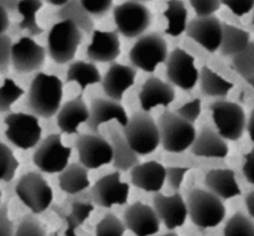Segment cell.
Wrapping results in <instances>:
<instances>
[{"mask_svg":"<svg viewBox=\"0 0 254 236\" xmlns=\"http://www.w3.org/2000/svg\"><path fill=\"white\" fill-rule=\"evenodd\" d=\"M64 83L55 75L39 72L32 79L27 92L26 104L31 114L51 118L61 109Z\"/></svg>","mask_w":254,"mask_h":236,"instance_id":"cell-1","label":"cell"},{"mask_svg":"<svg viewBox=\"0 0 254 236\" xmlns=\"http://www.w3.org/2000/svg\"><path fill=\"white\" fill-rule=\"evenodd\" d=\"M123 136L130 148L138 156L150 154L160 146L158 123L149 112H135L127 126L123 127Z\"/></svg>","mask_w":254,"mask_h":236,"instance_id":"cell-2","label":"cell"},{"mask_svg":"<svg viewBox=\"0 0 254 236\" xmlns=\"http://www.w3.org/2000/svg\"><path fill=\"white\" fill-rule=\"evenodd\" d=\"M186 205L191 221L202 230L216 228L226 216L223 200L205 189H192L189 193Z\"/></svg>","mask_w":254,"mask_h":236,"instance_id":"cell-3","label":"cell"},{"mask_svg":"<svg viewBox=\"0 0 254 236\" xmlns=\"http://www.w3.org/2000/svg\"><path fill=\"white\" fill-rule=\"evenodd\" d=\"M156 123L164 151L169 153H183L192 147L197 136L193 124L170 111L161 113Z\"/></svg>","mask_w":254,"mask_h":236,"instance_id":"cell-4","label":"cell"},{"mask_svg":"<svg viewBox=\"0 0 254 236\" xmlns=\"http://www.w3.org/2000/svg\"><path fill=\"white\" fill-rule=\"evenodd\" d=\"M82 31L71 21H60L51 27L47 37V52L56 64L64 65L74 59L82 44Z\"/></svg>","mask_w":254,"mask_h":236,"instance_id":"cell-5","label":"cell"},{"mask_svg":"<svg viewBox=\"0 0 254 236\" xmlns=\"http://www.w3.org/2000/svg\"><path fill=\"white\" fill-rule=\"evenodd\" d=\"M129 59L134 67L153 74L159 65L168 61V42L158 32L143 35L131 47Z\"/></svg>","mask_w":254,"mask_h":236,"instance_id":"cell-6","label":"cell"},{"mask_svg":"<svg viewBox=\"0 0 254 236\" xmlns=\"http://www.w3.org/2000/svg\"><path fill=\"white\" fill-rule=\"evenodd\" d=\"M15 193L21 203L32 211L41 214L52 206L54 191L44 176L36 171L24 174L15 186Z\"/></svg>","mask_w":254,"mask_h":236,"instance_id":"cell-7","label":"cell"},{"mask_svg":"<svg viewBox=\"0 0 254 236\" xmlns=\"http://www.w3.org/2000/svg\"><path fill=\"white\" fill-rule=\"evenodd\" d=\"M117 32L127 39L141 37L151 24L150 9L140 1H126L113 9Z\"/></svg>","mask_w":254,"mask_h":236,"instance_id":"cell-8","label":"cell"},{"mask_svg":"<svg viewBox=\"0 0 254 236\" xmlns=\"http://www.w3.org/2000/svg\"><path fill=\"white\" fill-rule=\"evenodd\" d=\"M5 137L16 148L31 149L41 141L42 128L36 116L30 113H10L5 117Z\"/></svg>","mask_w":254,"mask_h":236,"instance_id":"cell-9","label":"cell"},{"mask_svg":"<svg viewBox=\"0 0 254 236\" xmlns=\"http://www.w3.org/2000/svg\"><path fill=\"white\" fill-rule=\"evenodd\" d=\"M212 119L218 134L225 141H240L247 128L245 109L230 101H216L211 104Z\"/></svg>","mask_w":254,"mask_h":236,"instance_id":"cell-10","label":"cell"},{"mask_svg":"<svg viewBox=\"0 0 254 236\" xmlns=\"http://www.w3.org/2000/svg\"><path fill=\"white\" fill-rule=\"evenodd\" d=\"M72 149L62 143L61 134H50L39 144L32 156L35 165L44 173H61L68 166Z\"/></svg>","mask_w":254,"mask_h":236,"instance_id":"cell-11","label":"cell"},{"mask_svg":"<svg viewBox=\"0 0 254 236\" xmlns=\"http://www.w3.org/2000/svg\"><path fill=\"white\" fill-rule=\"evenodd\" d=\"M79 164L88 169H98L113 161V147L101 134H79L74 142Z\"/></svg>","mask_w":254,"mask_h":236,"instance_id":"cell-12","label":"cell"},{"mask_svg":"<svg viewBox=\"0 0 254 236\" xmlns=\"http://www.w3.org/2000/svg\"><path fill=\"white\" fill-rule=\"evenodd\" d=\"M51 208L54 213L66 223L64 236H77L76 230L91 216L92 211L94 210V204L91 194L79 193L69 195L64 203L52 205Z\"/></svg>","mask_w":254,"mask_h":236,"instance_id":"cell-13","label":"cell"},{"mask_svg":"<svg viewBox=\"0 0 254 236\" xmlns=\"http://www.w3.org/2000/svg\"><path fill=\"white\" fill-rule=\"evenodd\" d=\"M166 77L184 91H191L200 79V71L195 66L192 55L183 49H175L166 61Z\"/></svg>","mask_w":254,"mask_h":236,"instance_id":"cell-14","label":"cell"},{"mask_svg":"<svg viewBox=\"0 0 254 236\" xmlns=\"http://www.w3.org/2000/svg\"><path fill=\"white\" fill-rule=\"evenodd\" d=\"M130 193V186L128 183L121 180V173L107 174L94 183L89 194L93 204L102 208H112L113 205H124L127 204Z\"/></svg>","mask_w":254,"mask_h":236,"instance_id":"cell-15","label":"cell"},{"mask_svg":"<svg viewBox=\"0 0 254 236\" xmlns=\"http://www.w3.org/2000/svg\"><path fill=\"white\" fill-rule=\"evenodd\" d=\"M46 59V50L34 39L24 36L12 45L11 65L19 74H30L41 69Z\"/></svg>","mask_w":254,"mask_h":236,"instance_id":"cell-16","label":"cell"},{"mask_svg":"<svg viewBox=\"0 0 254 236\" xmlns=\"http://www.w3.org/2000/svg\"><path fill=\"white\" fill-rule=\"evenodd\" d=\"M126 229L135 236H153L160 230V219L154 208L135 201L126 209L123 215Z\"/></svg>","mask_w":254,"mask_h":236,"instance_id":"cell-17","label":"cell"},{"mask_svg":"<svg viewBox=\"0 0 254 236\" xmlns=\"http://www.w3.org/2000/svg\"><path fill=\"white\" fill-rule=\"evenodd\" d=\"M222 32L223 22H221L215 15L205 19H192L189 21L186 27L188 36L211 54L220 50Z\"/></svg>","mask_w":254,"mask_h":236,"instance_id":"cell-18","label":"cell"},{"mask_svg":"<svg viewBox=\"0 0 254 236\" xmlns=\"http://www.w3.org/2000/svg\"><path fill=\"white\" fill-rule=\"evenodd\" d=\"M154 210L158 214L161 223L169 230H175L185 224L189 216L188 205L180 193H175L170 196L163 193H156L153 199Z\"/></svg>","mask_w":254,"mask_h":236,"instance_id":"cell-19","label":"cell"},{"mask_svg":"<svg viewBox=\"0 0 254 236\" xmlns=\"http://www.w3.org/2000/svg\"><path fill=\"white\" fill-rule=\"evenodd\" d=\"M135 77L136 70L134 67L114 62L111 65L102 79V87H103L104 93L108 97V99L121 103L124 93L135 82Z\"/></svg>","mask_w":254,"mask_h":236,"instance_id":"cell-20","label":"cell"},{"mask_svg":"<svg viewBox=\"0 0 254 236\" xmlns=\"http://www.w3.org/2000/svg\"><path fill=\"white\" fill-rule=\"evenodd\" d=\"M116 119L122 126H127L129 118L126 109L119 102L108 98H94L89 107V118L87 124L91 133L98 134L102 124Z\"/></svg>","mask_w":254,"mask_h":236,"instance_id":"cell-21","label":"cell"},{"mask_svg":"<svg viewBox=\"0 0 254 236\" xmlns=\"http://www.w3.org/2000/svg\"><path fill=\"white\" fill-rule=\"evenodd\" d=\"M121 40L117 31L94 30L92 42L86 50V55L92 62H113L121 55Z\"/></svg>","mask_w":254,"mask_h":236,"instance_id":"cell-22","label":"cell"},{"mask_svg":"<svg viewBox=\"0 0 254 236\" xmlns=\"http://www.w3.org/2000/svg\"><path fill=\"white\" fill-rule=\"evenodd\" d=\"M131 184L148 193H160L166 180V166L155 160L145 161L130 170Z\"/></svg>","mask_w":254,"mask_h":236,"instance_id":"cell-23","label":"cell"},{"mask_svg":"<svg viewBox=\"0 0 254 236\" xmlns=\"http://www.w3.org/2000/svg\"><path fill=\"white\" fill-rule=\"evenodd\" d=\"M175 99V89L171 84L161 81L158 77H149L141 86L139 93L141 109L144 112H150L158 106L168 107Z\"/></svg>","mask_w":254,"mask_h":236,"instance_id":"cell-24","label":"cell"},{"mask_svg":"<svg viewBox=\"0 0 254 236\" xmlns=\"http://www.w3.org/2000/svg\"><path fill=\"white\" fill-rule=\"evenodd\" d=\"M89 118V108L82 96L69 99L61 107L56 117L57 127L66 134H74L78 132L82 123H87Z\"/></svg>","mask_w":254,"mask_h":236,"instance_id":"cell-25","label":"cell"},{"mask_svg":"<svg viewBox=\"0 0 254 236\" xmlns=\"http://www.w3.org/2000/svg\"><path fill=\"white\" fill-rule=\"evenodd\" d=\"M191 152L195 156L203 157V158H226L230 149L228 144L217 131L205 126L196 136L195 142L191 147Z\"/></svg>","mask_w":254,"mask_h":236,"instance_id":"cell-26","label":"cell"},{"mask_svg":"<svg viewBox=\"0 0 254 236\" xmlns=\"http://www.w3.org/2000/svg\"><path fill=\"white\" fill-rule=\"evenodd\" d=\"M205 185L208 191L221 200L236 198L242 194L232 169H212L205 176Z\"/></svg>","mask_w":254,"mask_h":236,"instance_id":"cell-27","label":"cell"},{"mask_svg":"<svg viewBox=\"0 0 254 236\" xmlns=\"http://www.w3.org/2000/svg\"><path fill=\"white\" fill-rule=\"evenodd\" d=\"M109 137H111V144L113 147V164L117 171H128L131 170L135 165L140 164L139 157L130 146L128 144L127 139L123 134L116 129V127L112 126L109 128Z\"/></svg>","mask_w":254,"mask_h":236,"instance_id":"cell-28","label":"cell"},{"mask_svg":"<svg viewBox=\"0 0 254 236\" xmlns=\"http://www.w3.org/2000/svg\"><path fill=\"white\" fill-rule=\"evenodd\" d=\"M59 184L61 190L68 195L83 193L86 189L91 186L88 170L82 164H68V166L60 173Z\"/></svg>","mask_w":254,"mask_h":236,"instance_id":"cell-29","label":"cell"},{"mask_svg":"<svg viewBox=\"0 0 254 236\" xmlns=\"http://www.w3.org/2000/svg\"><path fill=\"white\" fill-rule=\"evenodd\" d=\"M251 44V34L246 30L240 29L235 25L223 22L222 41L220 51L223 56L235 57L236 55L245 51Z\"/></svg>","mask_w":254,"mask_h":236,"instance_id":"cell-30","label":"cell"},{"mask_svg":"<svg viewBox=\"0 0 254 236\" xmlns=\"http://www.w3.org/2000/svg\"><path fill=\"white\" fill-rule=\"evenodd\" d=\"M200 88L205 96L213 98H223L235 87L232 82L227 81L216 74L210 67L203 66L200 71Z\"/></svg>","mask_w":254,"mask_h":236,"instance_id":"cell-31","label":"cell"},{"mask_svg":"<svg viewBox=\"0 0 254 236\" xmlns=\"http://www.w3.org/2000/svg\"><path fill=\"white\" fill-rule=\"evenodd\" d=\"M57 16L61 19V21H71L81 31H84L86 34H93L94 32L93 19L84 10L81 1H77V0L67 1V4L57 11Z\"/></svg>","mask_w":254,"mask_h":236,"instance_id":"cell-32","label":"cell"},{"mask_svg":"<svg viewBox=\"0 0 254 236\" xmlns=\"http://www.w3.org/2000/svg\"><path fill=\"white\" fill-rule=\"evenodd\" d=\"M102 76L99 70L97 69L93 62L76 61L69 65L66 74V82H77L82 91L91 84H96L102 82Z\"/></svg>","mask_w":254,"mask_h":236,"instance_id":"cell-33","label":"cell"},{"mask_svg":"<svg viewBox=\"0 0 254 236\" xmlns=\"http://www.w3.org/2000/svg\"><path fill=\"white\" fill-rule=\"evenodd\" d=\"M164 16L168 20V27L165 29V34L170 36H180L188 27L189 11L185 4L180 0H170L166 2V10L164 11Z\"/></svg>","mask_w":254,"mask_h":236,"instance_id":"cell-34","label":"cell"},{"mask_svg":"<svg viewBox=\"0 0 254 236\" xmlns=\"http://www.w3.org/2000/svg\"><path fill=\"white\" fill-rule=\"evenodd\" d=\"M44 2L39 0H21L17 5V11L22 16L19 22L20 30L29 32L30 36H37L44 32V29L37 24L36 12L42 7Z\"/></svg>","mask_w":254,"mask_h":236,"instance_id":"cell-35","label":"cell"},{"mask_svg":"<svg viewBox=\"0 0 254 236\" xmlns=\"http://www.w3.org/2000/svg\"><path fill=\"white\" fill-rule=\"evenodd\" d=\"M223 236H254V219L243 213H236L226 223Z\"/></svg>","mask_w":254,"mask_h":236,"instance_id":"cell-36","label":"cell"},{"mask_svg":"<svg viewBox=\"0 0 254 236\" xmlns=\"http://www.w3.org/2000/svg\"><path fill=\"white\" fill-rule=\"evenodd\" d=\"M19 165L11 148L0 142V181H11Z\"/></svg>","mask_w":254,"mask_h":236,"instance_id":"cell-37","label":"cell"},{"mask_svg":"<svg viewBox=\"0 0 254 236\" xmlns=\"http://www.w3.org/2000/svg\"><path fill=\"white\" fill-rule=\"evenodd\" d=\"M232 67L243 79L254 75V41H251L247 49L232 57Z\"/></svg>","mask_w":254,"mask_h":236,"instance_id":"cell-38","label":"cell"},{"mask_svg":"<svg viewBox=\"0 0 254 236\" xmlns=\"http://www.w3.org/2000/svg\"><path fill=\"white\" fill-rule=\"evenodd\" d=\"M24 94V89L11 79H5L0 86V113L10 111L12 104Z\"/></svg>","mask_w":254,"mask_h":236,"instance_id":"cell-39","label":"cell"},{"mask_svg":"<svg viewBox=\"0 0 254 236\" xmlns=\"http://www.w3.org/2000/svg\"><path fill=\"white\" fill-rule=\"evenodd\" d=\"M126 225L118 216L108 213L96 225V236H124Z\"/></svg>","mask_w":254,"mask_h":236,"instance_id":"cell-40","label":"cell"},{"mask_svg":"<svg viewBox=\"0 0 254 236\" xmlns=\"http://www.w3.org/2000/svg\"><path fill=\"white\" fill-rule=\"evenodd\" d=\"M14 236H47V233L36 216L27 214L20 220Z\"/></svg>","mask_w":254,"mask_h":236,"instance_id":"cell-41","label":"cell"},{"mask_svg":"<svg viewBox=\"0 0 254 236\" xmlns=\"http://www.w3.org/2000/svg\"><path fill=\"white\" fill-rule=\"evenodd\" d=\"M190 4L198 19H205V17L213 16V14L220 10L222 1H217V0H191Z\"/></svg>","mask_w":254,"mask_h":236,"instance_id":"cell-42","label":"cell"},{"mask_svg":"<svg viewBox=\"0 0 254 236\" xmlns=\"http://www.w3.org/2000/svg\"><path fill=\"white\" fill-rule=\"evenodd\" d=\"M201 112H202V107H201V99L195 98L192 101L188 102V103L183 104L180 108L176 111V114L179 117H181L183 119H185L189 123L193 124L198 119V117L201 116Z\"/></svg>","mask_w":254,"mask_h":236,"instance_id":"cell-43","label":"cell"},{"mask_svg":"<svg viewBox=\"0 0 254 236\" xmlns=\"http://www.w3.org/2000/svg\"><path fill=\"white\" fill-rule=\"evenodd\" d=\"M190 169L191 166L178 165H171L166 168V180H168V184L175 193H179L181 185H183L184 178H185L186 173H188Z\"/></svg>","mask_w":254,"mask_h":236,"instance_id":"cell-44","label":"cell"},{"mask_svg":"<svg viewBox=\"0 0 254 236\" xmlns=\"http://www.w3.org/2000/svg\"><path fill=\"white\" fill-rule=\"evenodd\" d=\"M11 37L7 35H0V74H6L11 64Z\"/></svg>","mask_w":254,"mask_h":236,"instance_id":"cell-45","label":"cell"},{"mask_svg":"<svg viewBox=\"0 0 254 236\" xmlns=\"http://www.w3.org/2000/svg\"><path fill=\"white\" fill-rule=\"evenodd\" d=\"M81 2L91 16H103L113 7L112 0H82Z\"/></svg>","mask_w":254,"mask_h":236,"instance_id":"cell-46","label":"cell"},{"mask_svg":"<svg viewBox=\"0 0 254 236\" xmlns=\"http://www.w3.org/2000/svg\"><path fill=\"white\" fill-rule=\"evenodd\" d=\"M222 5L227 6L237 16H243L254 9V0H226Z\"/></svg>","mask_w":254,"mask_h":236,"instance_id":"cell-47","label":"cell"},{"mask_svg":"<svg viewBox=\"0 0 254 236\" xmlns=\"http://www.w3.org/2000/svg\"><path fill=\"white\" fill-rule=\"evenodd\" d=\"M0 236H14V225L9 219L7 205H0Z\"/></svg>","mask_w":254,"mask_h":236,"instance_id":"cell-48","label":"cell"},{"mask_svg":"<svg viewBox=\"0 0 254 236\" xmlns=\"http://www.w3.org/2000/svg\"><path fill=\"white\" fill-rule=\"evenodd\" d=\"M243 175L247 179L248 183L254 185V148L248 152L245 156V163H243Z\"/></svg>","mask_w":254,"mask_h":236,"instance_id":"cell-49","label":"cell"},{"mask_svg":"<svg viewBox=\"0 0 254 236\" xmlns=\"http://www.w3.org/2000/svg\"><path fill=\"white\" fill-rule=\"evenodd\" d=\"M10 20L9 12L0 5V35H5V31L9 29Z\"/></svg>","mask_w":254,"mask_h":236,"instance_id":"cell-50","label":"cell"},{"mask_svg":"<svg viewBox=\"0 0 254 236\" xmlns=\"http://www.w3.org/2000/svg\"><path fill=\"white\" fill-rule=\"evenodd\" d=\"M246 206H247V211L251 218L254 219V190L248 193V195L246 196Z\"/></svg>","mask_w":254,"mask_h":236,"instance_id":"cell-51","label":"cell"},{"mask_svg":"<svg viewBox=\"0 0 254 236\" xmlns=\"http://www.w3.org/2000/svg\"><path fill=\"white\" fill-rule=\"evenodd\" d=\"M247 131L248 134H250V138L251 141L254 143V108L252 109L250 114V119H248V123H247Z\"/></svg>","mask_w":254,"mask_h":236,"instance_id":"cell-52","label":"cell"},{"mask_svg":"<svg viewBox=\"0 0 254 236\" xmlns=\"http://www.w3.org/2000/svg\"><path fill=\"white\" fill-rule=\"evenodd\" d=\"M0 5H1V6L4 7L7 12L15 11V10H17L19 1H0Z\"/></svg>","mask_w":254,"mask_h":236,"instance_id":"cell-53","label":"cell"},{"mask_svg":"<svg viewBox=\"0 0 254 236\" xmlns=\"http://www.w3.org/2000/svg\"><path fill=\"white\" fill-rule=\"evenodd\" d=\"M67 1H68V0H49L47 2L55 5V6H59L60 9H61L62 6H64V5L67 4Z\"/></svg>","mask_w":254,"mask_h":236,"instance_id":"cell-54","label":"cell"},{"mask_svg":"<svg viewBox=\"0 0 254 236\" xmlns=\"http://www.w3.org/2000/svg\"><path fill=\"white\" fill-rule=\"evenodd\" d=\"M246 81H247V83H250L251 86L253 87V89H254V75L253 76H250V77H247V79H245Z\"/></svg>","mask_w":254,"mask_h":236,"instance_id":"cell-55","label":"cell"},{"mask_svg":"<svg viewBox=\"0 0 254 236\" xmlns=\"http://www.w3.org/2000/svg\"><path fill=\"white\" fill-rule=\"evenodd\" d=\"M161 236H178V234H175L174 231H170V233L164 234V235H161Z\"/></svg>","mask_w":254,"mask_h":236,"instance_id":"cell-56","label":"cell"},{"mask_svg":"<svg viewBox=\"0 0 254 236\" xmlns=\"http://www.w3.org/2000/svg\"><path fill=\"white\" fill-rule=\"evenodd\" d=\"M50 236H59V233H52Z\"/></svg>","mask_w":254,"mask_h":236,"instance_id":"cell-57","label":"cell"},{"mask_svg":"<svg viewBox=\"0 0 254 236\" xmlns=\"http://www.w3.org/2000/svg\"><path fill=\"white\" fill-rule=\"evenodd\" d=\"M1 196L2 194H1V190H0V205H1Z\"/></svg>","mask_w":254,"mask_h":236,"instance_id":"cell-58","label":"cell"},{"mask_svg":"<svg viewBox=\"0 0 254 236\" xmlns=\"http://www.w3.org/2000/svg\"><path fill=\"white\" fill-rule=\"evenodd\" d=\"M252 21H253V25H254V12H253V19H252Z\"/></svg>","mask_w":254,"mask_h":236,"instance_id":"cell-59","label":"cell"}]
</instances>
